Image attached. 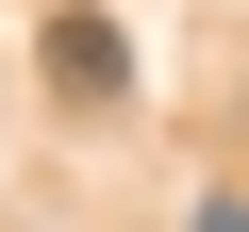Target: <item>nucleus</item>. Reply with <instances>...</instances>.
<instances>
[{
    "label": "nucleus",
    "instance_id": "obj_2",
    "mask_svg": "<svg viewBox=\"0 0 249 232\" xmlns=\"http://www.w3.org/2000/svg\"><path fill=\"white\" fill-rule=\"evenodd\" d=\"M199 232H249V199H199Z\"/></svg>",
    "mask_w": 249,
    "mask_h": 232
},
{
    "label": "nucleus",
    "instance_id": "obj_1",
    "mask_svg": "<svg viewBox=\"0 0 249 232\" xmlns=\"http://www.w3.org/2000/svg\"><path fill=\"white\" fill-rule=\"evenodd\" d=\"M34 50H50V99H67V116H116V99H133V50H116V17H100V0H67Z\"/></svg>",
    "mask_w": 249,
    "mask_h": 232
}]
</instances>
